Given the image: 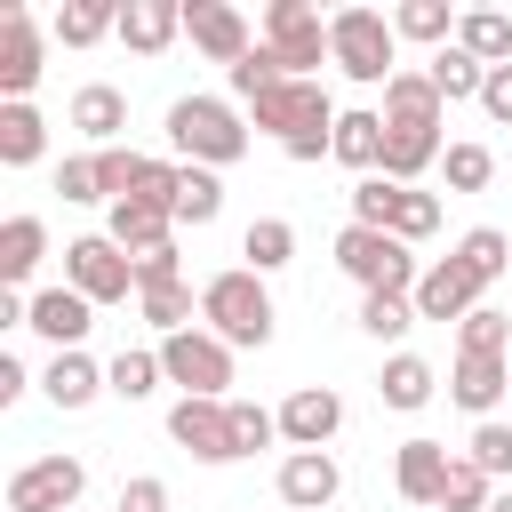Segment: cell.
<instances>
[{
  "instance_id": "obj_35",
  "label": "cell",
  "mask_w": 512,
  "mask_h": 512,
  "mask_svg": "<svg viewBox=\"0 0 512 512\" xmlns=\"http://www.w3.org/2000/svg\"><path fill=\"white\" fill-rule=\"evenodd\" d=\"M392 32H400V40H424V48L440 56V48L456 40V8H448V0H400V8H392Z\"/></svg>"
},
{
  "instance_id": "obj_24",
  "label": "cell",
  "mask_w": 512,
  "mask_h": 512,
  "mask_svg": "<svg viewBox=\"0 0 512 512\" xmlns=\"http://www.w3.org/2000/svg\"><path fill=\"white\" fill-rule=\"evenodd\" d=\"M352 176H376L384 168V112H336V152Z\"/></svg>"
},
{
  "instance_id": "obj_49",
  "label": "cell",
  "mask_w": 512,
  "mask_h": 512,
  "mask_svg": "<svg viewBox=\"0 0 512 512\" xmlns=\"http://www.w3.org/2000/svg\"><path fill=\"white\" fill-rule=\"evenodd\" d=\"M144 280H184V264H176V248H160V256H144V264H136V288H144Z\"/></svg>"
},
{
  "instance_id": "obj_41",
  "label": "cell",
  "mask_w": 512,
  "mask_h": 512,
  "mask_svg": "<svg viewBox=\"0 0 512 512\" xmlns=\"http://www.w3.org/2000/svg\"><path fill=\"white\" fill-rule=\"evenodd\" d=\"M360 328H368L376 344H400V336L416 328V296H360Z\"/></svg>"
},
{
  "instance_id": "obj_39",
  "label": "cell",
  "mask_w": 512,
  "mask_h": 512,
  "mask_svg": "<svg viewBox=\"0 0 512 512\" xmlns=\"http://www.w3.org/2000/svg\"><path fill=\"white\" fill-rule=\"evenodd\" d=\"M456 352H480V360H512V320L496 304H480L464 328H456Z\"/></svg>"
},
{
  "instance_id": "obj_7",
  "label": "cell",
  "mask_w": 512,
  "mask_h": 512,
  "mask_svg": "<svg viewBox=\"0 0 512 512\" xmlns=\"http://www.w3.org/2000/svg\"><path fill=\"white\" fill-rule=\"evenodd\" d=\"M264 48L280 56L288 80H312V64H328V16L312 0H272L264 8Z\"/></svg>"
},
{
  "instance_id": "obj_27",
  "label": "cell",
  "mask_w": 512,
  "mask_h": 512,
  "mask_svg": "<svg viewBox=\"0 0 512 512\" xmlns=\"http://www.w3.org/2000/svg\"><path fill=\"white\" fill-rule=\"evenodd\" d=\"M40 256H48V224H40V216H8V224H0V280L24 288V280L40 272Z\"/></svg>"
},
{
  "instance_id": "obj_9",
  "label": "cell",
  "mask_w": 512,
  "mask_h": 512,
  "mask_svg": "<svg viewBox=\"0 0 512 512\" xmlns=\"http://www.w3.org/2000/svg\"><path fill=\"white\" fill-rule=\"evenodd\" d=\"M48 48H40V24H32V8L24 0H8L0 8V104H32V88H40V64Z\"/></svg>"
},
{
  "instance_id": "obj_4",
  "label": "cell",
  "mask_w": 512,
  "mask_h": 512,
  "mask_svg": "<svg viewBox=\"0 0 512 512\" xmlns=\"http://www.w3.org/2000/svg\"><path fill=\"white\" fill-rule=\"evenodd\" d=\"M336 272L344 280H360V296H416V256H408V240H392V232H368V224H344L336 232Z\"/></svg>"
},
{
  "instance_id": "obj_22",
  "label": "cell",
  "mask_w": 512,
  "mask_h": 512,
  "mask_svg": "<svg viewBox=\"0 0 512 512\" xmlns=\"http://www.w3.org/2000/svg\"><path fill=\"white\" fill-rule=\"evenodd\" d=\"M104 384H112V400H152L160 384H168V368H160V344H120L112 360H104Z\"/></svg>"
},
{
  "instance_id": "obj_32",
  "label": "cell",
  "mask_w": 512,
  "mask_h": 512,
  "mask_svg": "<svg viewBox=\"0 0 512 512\" xmlns=\"http://www.w3.org/2000/svg\"><path fill=\"white\" fill-rule=\"evenodd\" d=\"M240 256H248L256 280L280 272V264H296V224H288V216H256V224L240 232Z\"/></svg>"
},
{
  "instance_id": "obj_10",
  "label": "cell",
  "mask_w": 512,
  "mask_h": 512,
  "mask_svg": "<svg viewBox=\"0 0 512 512\" xmlns=\"http://www.w3.org/2000/svg\"><path fill=\"white\" fill-rule=\"evenodd\" d=\"M168 440L192 464H240V448H232V400H176L168 408Z\"/></svg>"
},
{
  "instance_id": "obj_12",
  "label": "cell",
  "mask_w": 512,
  "mask_h": 512,
  "mask_svg": "<svg viewBox=\"0 0 512 512\" xmlns=\"http://www.w3.org/2000/svg\"><path fill=\"white\" fill-rule=\"evenodd\" d=\"M272 488H280V504H288V512H328V504H336V488H344V472H336V456H328V448H288V456H280V472H272Z\"/></svg>"
},
{
  "instance_id": "obj_46",
  "label": "cell",
  "mask_w": 512,
  "mask_h": 512,
  "mask_svg": "<svg viewBox=\"0 0 512 512\" xmlns=\"http://www.w3.org/2000/svg\"><path fill=\"white\" fill-rule=\"evenodd\" d=\"M96 168H104V200H128V192H136V176H144V152L104 144V152H96Z\"/></svg>"
},
{
  "instance_id": "obj_25",
  "label": "cell",
  "mask_w": 512,
  "mask_h": 512,
  "mask_svg": "<svg viewBox=\"0 0 512 512\" xmlns=\"http://www.w3.org/2000/svg\"><path fill=\"white\" fill-rule=\"evenodd\" d=\"M40 392H48L56 408H88V400L112 392V384H104V368H96L88 352H56V360L40 368Z\"/></svg>"
},
{
  "instance_id": "obj_3",
  "label": "cell",
  "mask_w": 512,
  "mask_h": 512,
  "mask_svg": "<svg viewBox=\"0 0 512 512\" xmlns=\"http://www.w3.org/2000/svg\"><path fill=\"white\" fill-rule=\"evenodd\" d=\"M328 64H336L344 80H360V88H384V80L400 72V32H392V16H376V8H336V16H328Z\"/></svg>"
},
{
  "instance_id": "obj_13",
  "label": "cell",
  "mask_w": 512,
  "mask_h": 512,
  "mask_svg": "<svg viewBox=\"0 0 512 512\" xmlns=\"http://www.w3.org/2000/svg\"><path fill=\"white\" fill-rule=\"evenodd\" d=\"M336 432H344V392L296 384V392L280 400V440H288V448H328Z\"/></svg>"
},
{
  "instance_id": "obj_21",
  "label": "cell",
  "mask_w": 512,
  "mask_h": 512,
  "mask_svg": "<svg viewBox=\"0 0 512 512\" xmlns=\"http://www.w3.org/2000/svg\"><path fill=\"white\" fill-rule=\"evenodd\" d=\"M432 392H440V376H432V360H424V352H392V360H384V376H376V400H384V408H400V416L432 408Z\"/></svg>"
},
{
  "instance_id": "obj_6",
  "label": "cell",
  "mask_w": 512,
  "mask_h": 512,
  "mask_svg": "<svg viewBox=\"0 0 512 512\" xmlns=\"http://www.w3.org/2000/svg\"><path fill=\"white\" fill-rule=\"evenodd\" d=\"M64 288H80L96 312L128 304L136 296V256H120L104 232H80V240H64Z\"/></svg>"
},
{
  "instance_id": "obj_31",
  "label": "cell",
  "mask_w": 512,
  "mask_h": 512,
  "mask_svg": "<svg viewBox=\"0 0 512 512\" xmlns=\"http://www.w3.org/2000/svg\"><path fill=\"white\" fill-rule=\"evenodd\" d=\"M48 152V120L32 104H0V168H32Z\"/></svg>"
},
{
  "instance_id": "obj_51",
  "label": "cell",
  "mask_w": 512,
  "mask_h": 512,
  "mask_svg": "<svg viewBox=\"0 0 512 512\" xmlns=\"http://www.w3.org/2000/svg\"><path fill=\"white\" fill-rule=\"evenodd\" d=\"M488 512H512V488H496V504H488Z\"/></svg>"
},
{
  "instance_id": "obj_34",
  "label": "cell",
  "mask_w": 512,
  "mask_h": 512,
  "mask_svg": "<svg viewBox=\"0 0 512 512\" xmlns=\"http://www.w3.org/2000/svg\"><path fill=\"white\" fill-rule=\"evenodd\" d=\"M104 32H120V0H64L56 8V40L64 48H96Z\"/></svg>"
},
{
  "instance_id": "obj_17",
  "label": "cell",
  "mask_w": 512,
  "mask_h": 512,
  "mask_svg": "<svg viewBox=\"0 0 512 512\" xmlns=\"http://www.w3.org/2000/svg\"><path fill=\"white\" fill-rule=\"evenodd\" d=\"M448 464H456V456H448L440 440H424V432H416V440H400V448H392V488H400L408 504H432V512H440V480H448Z\"/></svg>"
},
{
  "instance_id": "obj_15",
  "label": "cell",
  "mask_w": 512,
  "mask_h": 512,
  "mask_svg": "<svg viewBox=\"0 0 512 512\" xmlns=\"http://www.w3.org/2000/svg\"><path fill=\"white\" fill-rule=\"evenodd\" d=\"M88 328H96V304H88L80 288H64V280H56V288H40V296H32V336H48L56 352H80V336H88Z\"/></svg>"
},
{
  "instance_id": "obj_30",
  "label": "cell",
  "mask_w": 512,
  "mask_h": 512,
  "mask_svg": "<svg viewBox=\"0 0 512 512\" xmlns=\"http://www.w3.org/2000/svg\"><path fill=\"white\" fill-rule=\"evenodd\" d=\"M424 72H432L440 104H480V88H488V64H480V56H464L456 40H448V48H440V56L424 64Z\"/></svg>"
},
{
  "instance_id": "obj_28",
  "label": "cell",
  "mask_w": 512,
  "mask_h": 512,
  "mask_svg": "<svg viewBox=\"0 0 512 512\" xmlns=\"http://www.w3.org/2000/svg\"><path fill=\"white\" fill-rule=\"evenodd\" d=\"M136 312H144L160 336H184V328L200 320V296H192V280H144V288H136Z\"/></svg>"
},
{
  "instance_id": "obj_48",
  "label": "cell",
  "mask_w": 512,
  "mask_h": 512,
  "mask_svg": "<svg viewBox=\"0 0 512 512\" xmlns=\"http://www.w3.org/2000/svg\"><path fill=\"white\" fill-rule=\"evenodd\" d=\"M480 112H488L496 128H512V64H496V72H488V88H480Z\"/></svg>"
},
{
  "instance_id": "obj_50",
  "label": "cell",
  "mask_w": 512,
  "mask_h": 512,
  "mask_svg": "<svg viewBox=\"0 0 512 512\" xmlns=\"http://www.w3.org/2000/svg\"><path fill=\"white\" fill-rule=\"evenodd\" d=\"M24 392H32V376H24V360H8V352H0V408H8V400H24Z\"/></svg>"
},
{
  "instance_id": "obj_44",
  "label": "cell",
  "mask_w": 512,
  "mask_h": 512,
  "mask_svg": "<svg viewBox=\"0 0 512 512\" xmlns=\"http://www.w3.org/2000/svg\"><path fill=\"white\" fill-rule=\"evenodd\" d=\"M392 200H400V184H392V176H360V184H352V224L392 232Z\"/></svg>"
},
{
  "instance_id": "obj_29",
  "label": "cell",
  "mask_w": 512,
  "mask_h": 512,
  "mask_svg": "<svg viewBox=\"0 0 512 512\" xmlns=\"http://www.w3.org/2000/svg\"><path fill=\"white\" fill-rule=\"evenodd\" d=\"M456 48L480 56L488 72L512 64V16H504V8H464V16H456Z\"/></svg>"
},
{
  "instance_id": "obj_19",
  "label": "cell",
  "mask_w": 512,
  "mask_h": 512,
  "mask_svg": "<svg viewBox=\"0 0 512 512\" xmlns=\"http://www.w3.org/2000/svg\"><path fill=\"white\" fill-rule=\"evenodd\" d=\"M176 32H184V0H120V48L160 56Z\"/></svg>"
},
{
  "instance_id": "obj_33",
  "label": "cell",
  "mask_w": 512,
  "mask_h": 512,
  "mask_svg": "<svg viewBox=\"0 0 512 512\" xmlns=\"http://www.w3.org/2000/svg\"><path fill=\"white\" fill-rule=\"evenodd\" d=\"M448 256H456V264H464V272H472L480 288H496V280L512 272V240H504L496 224H472V232H464V240H456Z\"/></svg>"
},
{
  "instance_id": "obj_5",
  "label": "cell",
  "mask_w": 512,
  "mask_h": 512,
  "mask_svg": "<svg viewBox=\"0 0 512 512\" xmlns=\"http://www.w3.org/2000/svg\"><path fill=\"white\" fill-rule=\"evenodd\" d=\"M160 368L184 400H232V344L208 336V328H184V336H160Z\"/></svg>"
},
{
  "instance_id": "obj_42",
  "label": "cell",
  "mask_w": 512,
  "mask_h": 512,
  "mask_svg": "<svg viewBox=\"0 0 512 512\" xmlns=\"http://www.w3.org/2000/svg\"><path fill=\"white\" fill-rule=\"evenodd\" d=\"M440 176H448V192H480V184L496 176V152H488V144H448V152H440Z\"/></svg>"
},
{
  "instance_id": "obj_11",
  "label": "cell",
  "mask_w": 512,
  "mask_h": 512,
  "mask_svg": "<svg viewBox=\"0 0 512 512\" xmlns=\"http://www.w3.org/2000/svg\"><path fill=\"white\" fill-rule=\"evenodd\" d=\"M184 40H192L208 64H224V72L256 48V40H248V16H240L232 0H184Z\"/></svg>"
},
{
  "instance_id": "obj_47",
  "label": "cell",
  "mask_w": 512,
  "mask_h": 512,
  "mask_svg": "<svg viewBox=\"0 0 512 512\" xmlns=\"http://www.w3.org/2000/svg\"><path fill=\"white\" fill-rule=\"evenodd\" d=\"M120 512H168V480H152V472H136V480L120 488Z\"/></svg>"
},
{
  "instance_id": "obj_20",
  "label": "cell",
  "mask_w": 512,
  "mask_h": 512,
  "mask_svg": "<svg viewBox=\"0 0 512 512\" xmlns=\"http://www.w3.org/2000/svg\"><path fill=\"white\" fill-rule=\"evenodd\" d=\"M440 88H432V72H416V64H400L392 80H384V120H400V128H440Z\"/></svg>"
},
{
  "instance_id": "obj_14",
  "label": "cell",
  "mask_w": 512,
  "mask_h": 512,
  "mask_svg": "<svg viewBox=\"0 0 512 512\" xmlns=\"http://www.w3.org/2000/svg\"><path fill=\"white\" fill-rule=\"evenodd\" d=\"M480 296H488V288H480L456 256H440V264H424V280H416V320H456V328H464V320L480 312Z\"/></svg>"
},
{
  "instance_id": "obj_38",
  "label": "cell",
  "mask_w": 512,
  "mask_h": 512,
  "mask_svg": "<svg viewBox=\"0 0 512 512\" xmlns=\"http://www.w3.org/2000/svg\"><path fill=\"white\" fill-rule=\"evenodd\" d=\"M440 232V192H416V184H400V200H392V240H432Z\"/></svg>"
},
{
  "instance_id": "obj_16",
  "label": "cell",
  "mask_w": 512,
  "mask_h": 512,
  "mask_svg": "<svg viewBox=\"0 0 512 512\" xmlns=\"http://www.w3.org/2000/svg\"><path fill=\"white\" fill-rule=\"evenodd\" d=\"M512 392V360H480V352H456V368H448V400L464 408V416H496V400Z\"/></svg>"
},
{
  "instance_id": "obj_43",
  "label": "cell",
  "mask_w": 512,
  "mask_h": 512,
  "mask_svg": "<svg viewBox=\"0 0 512 512\" xmlns=\"http://www.w3.org/2000/svg\"><path fill=\"white\" fill-rule=\"evenodd\" d=\"M56 192H64L72 208H96V200H104V168H96V152H72V160L56 168ZM104 208H112V200H104Z\"/></svg>"
},
{
  "instance_id": "obj_8",
  "label": "cell",
  "mask_w": 512,
  "mask_h": 512,
  "mask_svg": "<svg viewBox=\"0 0 512 512\" xmlns=\"http://www.w3.org/2000/svg\"><path fill=\"white\" fill-rule=\"evenodd\" d=\"M80 496H88V464L64 448L8 472V512H80Z\"/></svg>"
},
{
  "instance_id": "obj_37",
  "label": "cell",
  "mask_w": 512,
  "mask_h": 512,
  "mask_svg": "<svg viewBox=\"0 0 512 512\" xmlns=\"http://www.w3.org/2000/svg\"><path fill=\"white\" fill-rule=\"evenodd\" d=\"M464 456L496 480V488H512V424L504 416H488V424H472V440H464Z\"/></svg>"
},
{
  "instance_id": "obj_26",
  "label": "cell",
  "mask_w": 512,
  "mask_h": 512,
  "mask_svg": "<svg viewBox=\"0 0 512 512\" xmlns=\"http://www.w3.org/2000/svg\"><path fill=\"white\" fill-rule=\"evenodd\" d=\"M216 216H224V176H216V168H192V160H176V224L208 232Z\"/></svg>"
},
{
  "instance_id": "obj_40",
  "label": "cell",
  "mask_w": 512,
  "mask_h": 512,
  "mask_svg": "<svg viewBox=\"0 0 512 512\" xmlns=\"http://www.w3.org/2000/svg\"><path fill=\"white\" fill-rule=\"evenodd\" d=\"M224 80H232V96H240V104H256V96H272V88H280L288 72H280V56H272V48L256 40V48H248V56H240V64L224 72Z\"/></svg>"
},
{
  "instance_id": "obj_36",
  "label": "cell",
  "mask_w": 512,
  "mask_h": 512,
  "mask_svg": "<svg viewBox=\"0 0 512 512\" xmlns=\"http://www.w3.org/2000/svg\"><path fill=\"white\" fill-rule=\"evenodd\" d=\"M488 504H496V480H488L472 456H456L448 480H440V512H488Z\"/></svg>"
},
{
  "instance_id": "obj_2",
  "label": "cell",
  "mask_w": 512,
  "mask_h": 512,
  "mask_svg": "<svg viewBox=\"0 0 512 512\" xmlns=\"http://www.w3.org/2000/svg\"><path fill=\"white\" fill-rule=\"evenodd\" d=\"M168 144H176V160H192V168H232V160L248 152V120H240L224 96H176V104H168Z\"/></svg>"
},
{
  "instance_id": "obj_23",
  "label": "cell",
  "mask_w": 512,
  "mask_h": 512,
  "mask_svg": "<svg viewBox=\"0 0 512 512\" xmlns=\"http://www.w3.org/2000/svg\"><path fill=\"white\" fill-rule=\"evenodd\" d=\"M72 128H80V136H96V152H104V144H120V128H128V96H120L112 80H88V88L72 96Z\"/></svg>"
},
{
  "instance_id": "obj_45",
  "label": "cell",
  "mask_w": 512,
  "mask_h": 512,
  "mask_svg": "<svg viewBox=\"0 0 512 512\" xmlns=\"http://www.w3.org/2000/svg\"><path fill=\"white\" fill-rule=\"evenodd\" d=\"M272 440H280V408L232 400V448H240V456H256V448H272Z\"/></svg>"
},
{
  "instance_id": "obj_1",
  "label": "cell",
  "mask_w": 512,
  "mask_h": 512,
  "mask_svg": "<svg viewBox=\"0 0 512 512\" xmlns=\"http://www.w3.org/2000/svg\"><path fill=\"white\" fill-rule=\"evenodd\" d=\"M200 328L208 336H224L232 352L240 344H272V288L248 272V264H232V272H216V280H200Z\"/></svg>"
},
{
  "instance_id": "obj_18",
  "label": "cell",
  "mask_w": 512,
  "mask_h": 512,
  "mask_svg": "<svg viewBox=\"0 0 512 512\" xmlns=\"http://www.w3.org/2000/svg\"><path fill=\"white\" fill-rule=\"evenodd\" d=\"M104 240L120 248V256H160V248H176V216H160V208H136V200H120V208H104Z\"/></svg>"
}]
</instances>
